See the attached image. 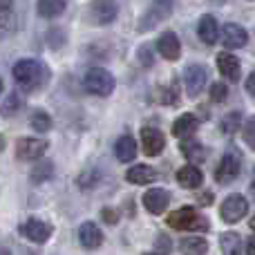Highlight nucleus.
<instances>
[{"mask_svg":"<svg viewBox=\"0 0 255 255\" xmlns=\"http://www.w3.org/2000/svg\"><path fill=\"white\" fill-rule=\"evenodd\" d=\"M13 81H16V85L20 90H25V92L38 90L40 85L45 83V67L40 65L38 61L25 58V61L13 65Z\"/></svg>","mask_w":255,"mask_h":255,"instance_id":"1","label":"nucleus"},{"mask_svg":"<svg viewBox=\"0 0 255 255\" xmlns=\"http://www.w3.org/2000/svg\"><path fill=\"white\" fill-rule=\"evenodd\" d=\"M166 222L175 231H208V220L190 206H184L179 211L170 213Z\"/></svg>","mask_w":255,"mask_h":255,"instance_id":"2","label":"nucleus"},{"mask_svg":"<svg viewBox=\"0 0 255 255\" xmlns=\"http://www.w3.org/2000/svg\"><path fill=\"white\" fill-rule=\"evenodd\" d=\"M83 85L90 94H97V97H110L112 90H115V76L110 74L103 67H92V70L85 74Z\"/></svg>","mask_w":255,"mask_h":255,"instance_id":"3","label":"nucleus"},{"mask_svg":"<svg viewBox=\"0 0 255 255\" xmlns=\"http://www.w3.org/2000/svg\"><path fill=\"white\" fill-rule=\"evenodd\" d=\"M172 13V0H157V2L150 4V9L141 16L139 25H136V29L143 34V31H150L154 29V27L159 25V22H163L168 16Z\"/></svg>","mask_w":255,"mask_h":255,"instance_id":"4","label":"nucleus"},{"mask_svg":"<svg viewBox=\"0 0 255 255\" xmlns=\"http://www.w3.org/2000/svg\"><path fill=\"white\" fill-rule=\"evenodd\" d=\"M249 213V202L247 197L242 195H229V197L222 202V208H220V215L226 224H238L240 220H244V215Z\"/></svg>","mask_w":255,"mask_h":255,"instance_id":"5","label":"nucleus"},{"mask_svg":"<svg viewBox=\"0 0 255 255\" xmlns=\"http://www.w3.org/2000/svg\"><path fill=\"white\" fill-rule=\"evenodd\" d=\"M240 166H242V157H240L238 150L231 148L229 152H224V157H222L217 172H215L217 184H231V181H235L240 175Z\"/></svg>","mask_w":255,"mask_h":255,"instance_id":"6","label":"nucleus"},{"mask_svg":"<svg viewBox=\"0 0 255 255\" xmlns=\"http://www.w3.org/2000/svg\"><path fill=\"white\" fill-rule=\"evenodd\" d=\"M20 233L25 235L29 242L43 244V242H47L49 235H52V224H47V222L38 220V217H29V220H27L25 224L20 226Z\"/></svg>","mask_w":255,"mask_h":255,"instance_id":"7","label":"nucleus"},{"mask_svg":"<svg viewBox=\"0 0 255 255\" xmlns=\"http://www.w3.org/2000/svg\"><path fill=\"white\" fill-rule=\"evenodd\" d=\"M208 81V70L204 65H188L184 72V85L188 97H197Z\"/></svg>","mask_w":255,"mask_h":255,"instance_id":"8","label":"nucleus"},{"mask_svg":"<svg viewBox=\"0 0 255 255\" xmlns=\"http://www.w3.org/2000/svg\"><path fill=\"white\" fill-rule=\"evenodd\" d=\"M47 150V141L43 139H20L16 143V157L20 161H36Z\"/></svg>","mask_w":255,"mask_h":255,"instance_id":"9","label":"nucleus"},{"mask_svg":"<svg viewBox=\"0 0 255 255\" xmlns=\"http://www.w3.org/2000/svg\"><path fill=\"white\" fill-rule=\"evenodd\" d=\"M141 145H143V152L148 157H157L166 148V136L157 128H143L141 130Z\"/></svg>","mask_w":255,"mask_h":255,"instance_id":"10","label":"nucleus"},{"mask_svg":"<svg viewBox=\"0 0 255 255\" xmlns=\"http://www.w3.org/2000/svg\"><path fill=\"white\" fill-rule=\"evenodd\" d=\"M249 40V34L244 27L235 25V22H226L224 29H222V43L226 49H240L244 47Z\"/></svg>","mask_w":255,"mask_h":255,"instance_id":"11","label":"nucleus"},{"mask_svg":"<svg viewBox=\"0 0 255 255\" xmlns=\"http://www.w3.org/2000/svg\"><path fill=\"white\" fill-rule=\"evenodd\" d=\"M157 49L166 61H177L181 56V43L175 31H163L157 40Z\"/></svg>","mask_w":255,"mask_h":255,"instance_id":"12","label":"nucleus"},{"mask_svg":"<svg viewBox=\"0 0 255 255\" xmlns=\"http://www.w3.org/2000/svg\"><path fill=\"white\" fill-rule=\"evenodd\" d=\"M168 202H170V195L163 188H150L148 193L143 195V206H145V211L152 213V215H161L168 208Z\"/></svg>","mask_w":255,"mask_h":255,"instance_id":"13","label":"nucleus"},{"mask_svg":"<svg viewBox=\"0 0 255 255\" xmlns=\"http://www.w3.org/2000/svg\"><path fill=\"white\" fill-rule=\"evenodd\" d=\"M92 18L97 25H110L117 18V2L115 0H94L92 2Z\"/></svg>","mask_w":255,"mask_h":255,"instance_id":"14","label":"nucleus"},{"mask_svg":"<svg viewBox=\"0 0 255 255\" xmlns=\"http://www.w3.org/2000/svg\"><path fill=\"white\" fill-rule=\"evenodd\" d=\"M217 67H220L222 76H226L231 83H238L240 81V61H238V56H233V54L229 52V49L217 56Z\"/></svg>","mask_w":255,"mask_h":255,"instance_id":"15","label":"nucleus"},{"mask_svg":"<svg viewBox=\"0 0 255 255\" xmlns=\"http://www.w3.org/2000/svg\"><path fill=\"white\" fill-rule=\"evenodd\" d=\"M197 36H199V40L206 45L217 43V38H220V27H217L215 16H211V13L202 16V20H199V25H197Z\"/></svg>","mask_w":255,"mask_h":255,"instance_id":"16","label":"nucleus"},{"mask_svg":"<svg viewBox=\"0 0 255 255\" xmlns=\"http://www.w3.org/2000/svg\"><path fill=\"white\" fill-rule=\"evenodd\" d=\"M79 242L83 244L85 249H99L103 244L101 229H99L97 224H92V222H85V224H81V229H79Z\"/></svg>","mask_w":255,"mask_h":255,"instance_id":"17","label":"nucleus"},{"mask_svg":"<svg viewBox=\"0 0 255 255\" xmlns=\"http://www.w3.org/2000/svg\"><path fill=\"white\" fill-rule=\"evenodd\" d=\"M126 179L130 184L136 186H145V184H152L157 179V170L152 166H145V163H139V166H132L130 170L126 172Z\"/></svg>","mask_w":255,"mask_h":255,"instance_id":"18","label":"nucleus"},{"mask_svg":"<svg viewBox=\"0 0 255 255\" xmlns=\"http://www.w3.org/2000/svg\"><path fill=\"white\" fill-rule=\"evenodd\" d=\"M177 181H179L184 188L193 190V188H199V186H202L204 175H202V170H199L195 163H190V166H184V168L177 170Z\"/></svg>","mask_w":255,"mask_h":255,"instance_id":"19","label":"nucleus"},{"mask_svg":"<svg viewBox=\"0 0 255 255\" xmlns=\"http://www.w3.org/2000/svg\"><path fill=\"white\" fill-rule=\"evenodd\" d=\"M16 29V16L11 9V0H0V40L7 38Z\"/></svg>","mask_w":255,"mask_h":255,"instance_id":"20","label":"nucleus"},{"mask_svg":"<svg viewBox=\"0 0 255 255\" xmlns=\"http://www.w3.org/2000/svg\"><path fill=\"white\" fill-rule=\"evenodd\" d=\"M115 154H117V159L119 161H132V159L136 157V141L132 139L130 134H124V136H119L117 139V143H115Z\"/></svg>","mask_w":255,"mask_h":255,"instance_id":"21","label":"nucleus"},{"mask_svg":"<svg viewBox=\"0 0 255 255\" xmlns=\"http://www.w3.org/2000/svg\"><path fill=\"white\" fill-rule=\"evenodd\" d=\"M199 119L195 115H181L179 119L172 124V134L177 139H186V136H193V132L197 130Z\"/></svg>","mask_w":255,"mask_h":255,"instance_id":"22","label":"nucleus"},{"mask_svg":"<svg viewBox=\"0 0 255 255\" xmlns=\"http://www.w3.org/2000/svg\"><path fill=\"white\" fill-rule=\"evenodd\" d=\"M181 152H184V157L188 159L190 163H202L204 157H206V150H204L202 143H197V141H184L181 143Z\"/></svg>","mask_w":255,"mask_h":255,"instance_id":"23","label":"nucleus"},{"mask_svg":"<svg viewBox=\"0 0 255 255\" xmlns=\"http://www.w3.org/2000/svg\"><path fill=\"white\" fill-rule=\"evenodd\" d=\"M65 11V0H38V13L43 18H56Z\"/></svg>","mask_w":255,"mask_h":255,"instance_id":"24","label":"nucleus"},{"mask_svg":"<svg viewBox=\"0 0 255 255\" xmlns=\"http://www.w3.org/2000/svg\"><path fill=\"white\" fill-rule=\"evenodd\" d=\"M52 175H54V163L43 161V163H38V166H34V170H31V184H43V181H47Z\"/></svg>","mask_w":255,"mask_h":255,"instance_id":"25","label":"nucleus"},{"mask_svg":"<svg viewBox=\"0 0 255 255\" xmlns=\"http://www.w3.org/2000/svg\"><path fill=\"white\" fill-rule=\"evenodd\" d=\"M238 130H242V115L235 110V112H229V115L222 119V132H224V134H235Z\"/></svg>","mask_w":255,"mask_h":255,"instance_id":"26","label":"nucleus"},{"mask_svg":"<svg viewBox=\"0 0 255 255\" xmlns=\"http://www.w3.org/2000/svg\"><path fill=\"white\" fill-rule=\"evenodd\" d=\"M181 251L193 253V255H204L208 251V244H206V240H202V238H186L184 242H181Z\"/></svg>","mask_w":255,"mask_h":255,"instance_id":"27","label":"nucleus"},{"mask_svg":"<svg viewBox=\"0 0 255 255\" xmlns=\"http://www.w3.org/2000/svg\"><path fill=\"white\" fill-rule=\"evenodd\" d=\"M220 247H222V251H224L226 255L240 253V235L238 233H222Z\"/></svg>","mask_w":255,"mask_h":255,"instance_id":"28","label":"nucleus"},{"mask_svg":"<svg viewBox=\"0 0 255 255\" xmlns=\"http://www.w3.org/2000/svg\"><path fill=\"white\" fill-rule=\"evenodd\" d=\"M29 124H31V128H34L36 132H47L49 128H52V119H49V115H47V112H43V110H36L34 115H31Z\"/></svg>","mask_w":255,"mask_h":255,"instance_id":"29","label":"nucleus"},{"mask_svg":"<svg viewBox=\"0 0 255 255\" xmlns=\"http://www.w3.org/2000/svg\"><path fill=\"white\" fill-rule=\"evenodd\" d=\"M242 134H244V143L255 152V117H249L247 124L242 128Z\"/></svg>","mask_w":255,"mask_h":255,"instance_id":"30","label":"nucleus"},{"mask_svg":"<svg viewBox=\"0 0 255 255\" xmlns=\"http://www.w3.org/2000/svg\"><path fill=\"white\" fill-rule=\"evenodd\" d=\"M159 101L166 103V106H172V103L179 101V97H177V83H172L170 88H159Z\"/></svg>","mask_w":255,"mask_h":255,"instance_id":"31","label":"nucleus"},{"mask_svg":"<svg viewBox=\"0 0 255 255\" xmlns=\"http://www.w3.org/2000/svg\"><path fill=\"white\" fill-rule=\"evenodd\" d=\"M208 97H211L213 103H222L226 97H229V88H226L224 83H213V85H211V92H208Z\"/></svg>","mask_w":255,"mask_h":255,"instance_id":"32","label":"nucleus"},{"mask_svg":"<svg viewBox=\"0 0 255 255\" xmlns=\"http://www.w3.org/2000/svg\"><path fill=\"white\" fill-rule=\"evenodd\" d=\"M97 181H99V172L97 170H88V172H83V175L79 177L81 188H94Z\"/></svg>","mask_w":255,"mask_h":255,"instance_id":"33","label":"nucleus"},{"mask_svg":"<svg viewBox=\"0 0 255 255\" xmlns=\"http://www.w3.org/2000/svg\"><path fill=\"white\" fill-rule=\"evenodd\" d=\"M16 106H18V94H11V97H9V101L2 106V115H4V117H7V115H13Z\"/></svg>","mask_w":255,"mask_h":255,"instance_id":"34","label":"nucleus"},{"mask_svg":"<svg viewBox=\"0 0 255 255\" xmlns=\"http://www.w3.org/2000/svg\"><path fill=\"white\" fill-rule=\"evenodd\" d=\"M101 217L106 220V224H117V222H119V215H117L115 211H110V208H103Z\"/></svg>","mask_w":255,"mask_h":255,"instance_id":"35","label":"nucleus"},{"mask_svg":"<svg viewBox=\"0 0 255 255\" xmlns=\"http://www.w3.org/2000/svg\"><path fill=\"white\" fill-rule=\"evenodd\" d=\"M139 58H141V63H143L145 67L152 65V52H150L148 47H141V49H139Z\"/></svg>","mask_w":255,"mask_h":255,"instance_id":"36","label":"nucleus"},{"mask_svg":"<svg viewBox=\"0 0 255 255\" xmlns=\"http://www.w3.org/2000/svg\"><path fill=\"white\" fill-rule=\"evenodd\" d=\"M157 251H170V240L166 235H159V244H157Z\"/></svg>","mask_w":255,"mask_h":255,"instance_id":"37","label":"nucleus"},{"mask_svg":"<svg viewBox=\"0 0 255 255\" xmlns=\"http://www.w3.org/2000/svg\"><path fill=\"white\" fill-rule=\"evenodd\" d=\"M247 92L255 97V72L253 74H249V79H247Z\"/></svg>","mask_w":255,"mask_h":255,"instance_id":"38","label":"nucleus"},{"mask_svg":"<svg viewBox=\"0 0 255 255\" xmlns=\"http://www.w3.org/2000/svg\"><path fill=\"white\" fill-rule=\"evenodd\" d=\"M199 204H202V206H211L213 204V193H204L202 197H199Z\"/></svg>","mask_w":255,"mask_h":255,"instance_id":"39","label":"nucleus"},{"mask_svg":"<svg viewBox=\"0 0 255 255\" xmlns=\"http://www.w3.org/2000/svg\"><path fill=\"white\" fill-rule=\"evenodd\" d=\"M247 253H249V255H255V238H251V240L247 242Z\"/></svg>","mask_w":255,"mask_h":255,"instance_id":"40","label":"nucleus"},{"mask_svg":"<svg viewBox=\"0 0 255 255\" xmlns=\"http://www.w3.org/2000/svg\"><path fill=\"white\" fill-rule=\"evenodd\" d=\"M251 199L255 202V168H253V179H251Z\"/></svg>","mask_w":255,"mask_h":255,"instance_id":"41","label":"nucleus"},{"mask_svg":"<svg viewBox=\"0 0 255 255\" xmlns=\"http://www.w3.org/2000/svg\"><path fill=\"white\" fill-rule=\"evenodd\" d=\"M249 226H251V231H253V233H255V215H253V220H251V222H249Z\"/></svg>","mask_w":255,"mask_h":255,"instance_id":"42","label":"nucleus"},{"mask_svg":"<svg viewBox=\"0 0 255 255\" xmlns=\"http://www.w3.org/2000/svg\"><path fill=\"white\" fill-rule=\"evenodd\" d=\"M4 150V136H0V152Z\"/></svg>","mask_w":255,"mask_h":255,"instance_id":"43","label":"nucleus"},{"mask_svg":"<svg viewBox=\"0 0 255 255\" xmlns=\"http://www.w3.org/2000/svg\"><path fill=\"white\" fill-rule=\"evenodd\" d=\"M0 94H2V79H0Z\"/></svg>","mask_w":255,"mask_h":255,"instance_id":"44","label":"nucleus"}]
</instances>
